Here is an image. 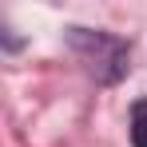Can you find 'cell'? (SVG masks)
Returning a JSON list of instances; mask_svg holds the SVG:
<instances>
[{
  "label": "cell",
  "mask_w": 147,
  "mask_h": 147,
  "mask_svg": "<svg viewBox=\"0 0 147 147\" xmlns=\"http://www.w3.org/2000/svg\"><path fill=\"white\" fill-rule=\"evenodd\" d=\"M72 48H76V56L84 60V68L96 76L99 84H115L127 72V44L115 40V36H107V32L72 28Z\"/></svg>",
  "instance_id": "1"
},
{
  "label": "cell",
  "mask_w": 147,
  "mask_h": 147,
  "mask_svg": "<svg viewBox=\"0 0 147 147\" xmlns=\"http://www.w3.org/2000/svg\"><path fill=\"white\" fill-rule=\"evenodd\" d=\"M131 143L147 147V99H139V103L131 107Z\"/></svg>",
  "instance_id": "2"
}]
</instances>
